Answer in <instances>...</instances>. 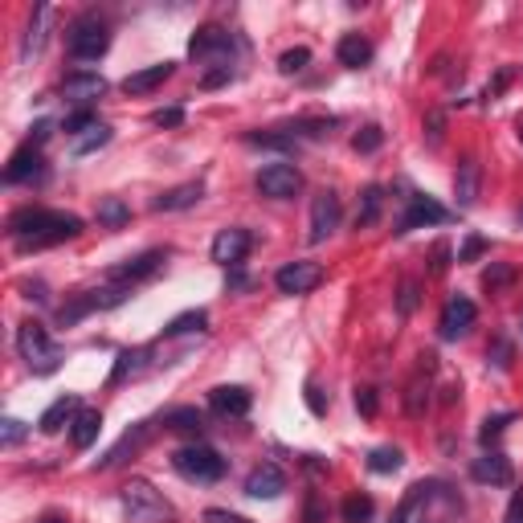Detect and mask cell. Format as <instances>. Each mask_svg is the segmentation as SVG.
I'll list each match as a JSON object with an SVG mask.
<instances>
[{
    "mask_svg": "<svg viewBox=\"0 0 523 523\" xmlns=\"http://www.w3.org/2000/svg\"><path fill=\"white\" fill-rule=\"evenodd\" d=\"M519 143H523V119H519Z\"/></svg>",
    "mask_w": 523,
    "mask_h": 523,
    "instance_id": "60",
    "label": "cell"
},
{
    "mask_svg": "<svg viewBox=\"0 0 523 523\" xmlns=\"http://www.w3.org/2000/svg\"><path fill=\"white\" fill-rule=\"evenodd\" d=\"M307 62H311V49H286L282 57H278V70L282 74H299V70H307Z\"/></svg>",
    "mask_w": 523,
    "mask_h": 523,
    "instance_id": "39",
    "label": "cell"
},
{
    "mask_svg": "<svg viewBox=\"0 0 523 523\" xmlns=\"http://www.w3.org/2000/svg\"><path fill=\"white\" fill-rule=\"evenodd\" d=\"M41 172V152L37 147H21V152L13 155V160H8V168H5V180L8 184H25V180H33Z\"/></svg>",
    "mask_w": 523,
    "mask_h": 523,
    "instance_id": "23",
    "label": "cell"
},
{
    "mask_svg": "<svg viewBox=\"0 0 523 523\" xmlns=\"http://www.w3.org/2000/svg\"><path fill=\"white\" fill-rule=\"evenodd\" d=\"M41 523H65V519H62V515H45V519H41Z\"/></svg>",
    "mask_w": 523,
    "mask_h": 523,
    "instance_id": "59",
    "label": "cell"
},
{
    "mask_svg": "<svg viewBox=\"0 0 523 523\" xmlns=\"http://www.w3.org/2000/svg\"><path fill=\"white\" fill-rule=\"evenodd\" d=\"M98 429H103V417H98V409H78V417H74V425H70L74 449H90V446H94Z\"/></svg>",
    "mask_w": 523,
    "mask_h": 523,
    "instance_id": "24",
    "label": "cell"
},
{
    "mask_svg": "<svg viewBox=\"0 0 523 523\" xmlns=\"http://www.w3.org/2000/svg\"><path fill=\"white\" fill-rule=\"evenodd\" d=\"M307 409H311V413H315V417H323V413H327V400H323V389H319V384H315V380H307Z\"/></svg>",
    "mask_w": 523,
    "mask_h": 523,
    "instance_id": "45",
    "label": "cell"
},
{
    "mask_svg": "<svg viewBox=\"0 0 523 523\" xmlns=\"http://www.w3.org/2000/svg\"><path fill=\"white\" fill-rule=\"evenodd\" d=\"M143 356H147L143 348H135V351H123V356H119V364H114V372H111V384H119V380H127V376H135L139 368H143Z\"/></svg>",
    "mask_w": 523,
    "mask_h": 523,
    "instance_id": "35",
    "label": "cell"
},
{
    "mask_svg": "<svg viewBox=\"0 0 523 523\" xmlns=\"http://www.w3.org/2000/svg\"><path fill=\"white\" fill-rule=\"evenodd\" d=\"M307 523H319V507H315V498L307 503Z\"/></svg>",
    "mask_w": 523,
    "mask_h": 523,
    "instance_id": "58",
    "label": "cell"
},
{
    "mask_svg": "<svg viewBox=\"0 0 523 523\" xmlns=\"http://www.w3.org/2000/svg\"><path fill=\"white\" fill-rule=\"evenodd\" d=\"M245 143H253V147H278V152H286V147L294 143V135H245Z\"/></svg>",
    "mask_w": 523,
    "mask_h": 523,
    "instance_id": "43",
    "label": "cell"
},
{
    "mask_svg": "<svg viewBox=\"0 0 523 523\" xmlns=\"http://www.w3.org/2000/svg\"><path fill=\"white\" fill-rule=\"evenodd\" d=\"M25 421H16V417H5V446H16V441L25 438Z\"/></svg>",
    "mask_w": 523,
    "mask_h": 523,
    "instance_id": "47",
    "label": "cell"
},
{
    "mask_svg": "<svg viewBox=\"0 0 523 523\" xmlns=\"http://www.w3.org/2000/svg\"><path fill=\"white\" fill-rule=\"evenodd\" d=\"M429 495H433V490L425 487V482L409 487V495L400 498V507H397V515H392V523H413V519H417V511H421V507L429 503Z\"/></svg>",
    "mask_w": 523,
    "mask_h": 523,
    "instance_id": "27",
    "label": "cell"
},
{
    "mask_svg": "<svg viewBox=\"0 0 523 523\" xmlns=\"http://www.w3.org/2000/svg\"><path fill=\"white\" fill-rule=\"evenodd\" d=\"M221 82H229V65H221V70H212V74H204V86H221Z\"/></svg>",
    "mask_w": 523,
    "mask_h": 523,
    "instance_id": "55",
    "label": "cell"
},
{
    "mask_svg": "<svg viewBox=\"0 0 523 523\" xmlns=\"http://www.w3.org/2000/svg\"><path fill=\"white\" fill-rule=\"evenodd\" d=\"M380 209H384V188L368 184L364 196H360V209H356V229H372L376 221H380Z\"/></svg>",
    "mask_w": 523,
    "mask_h": 523,
    "instance_id": "25",
    "label": "cell"
},
{
    "mask_svg": "<svg viewBox=\"0 0 523 523\" xmlns=\"http://www.w3.org/2000/svg\"><path fill=\"white\" fill-rule=\"evenodd\" d=\"M152 123L155 127H180V123H184V111H180V106H163V111L152 114Z\"/></svg>",
    "mask_w": 523,
    "mask_h": 523,
    "instance_id": "44",
    "label": "cell"
},
{
    "mask_svg": "<svg viewBox=\"0 0 523 523\" xmlns=\"http://www.w3.org/2000/svg\"><path fill=\"white\" fill-rule=\"evenodd\" d=\"M356 409L364 417H376V392L372 389H356Z\"/></svg>",
    "mask_w": 523,
    "mask_h": 523,
    "instance_id": "49",
    "label": "cell"
},
{
    "mask_svg": "<svg viewBox=\"0 0 523 523\" xmlns=\"http://www.w3.org/2000/svg\"><path fill=\"white\" fill-rule=\"evenodd\" d=\"M519 221H523V212H519Z\"/></svg>",
    "mask_w": 523,
    "mask_h": 523,
    "instance_id": "61",
    "label": "cell"
},
{
    "mask_svg": "<svg viewBox=\"0 0 523 523\" xmlns=\"http://www.w3.org/2000/svg\"><path fill=\"white\" fill-rule=\"evenodd\" d=\"M380 143H384V131L376 127V123L360 127V131H356V139H351V147H356V152H376Z\"/></svg>",
    "mask_w": 523,
    "mask_h": 523,
    "instance_id": "37",
    "label": "cell"
},
{
    "mask_svg": "<svg viewBox=\"0 0 523 523\" xmlns=\"http://www.w3.org/2000/svg\"><path fill=\"white\" fill-rule=\"evenodd\" d=\"M258 188L274 201H291V196L302 192V172L294 163H266L258 172Z\"/></svg>",
    "mask_w": 523,
    "mask_h": 523,
    "instance_id": "6",
    "label": "cell"
},
{
    "mask_svg": "<svg viewBox=\"0 0 523 523\" xmlns=\"http://www.w3.org/2000/svg\"><path fill=\"white\" fill-rule=\"evenodd\" d=\"M209 405H212V413H221V417H245L250 413V392H245L242 384H217V389L209 392Z\"/></svg>",
    "mask_w": 523,
    "mask_h": 523,
    "instance_id": "16",
    "label": "cell"
},
{
    "mask_svg": "<svg viewBox=\"0 0 523 523\" xmlns=\"http://www.w3.org/2000/svg\"><path fill=\"white\" fill-rule=\"evenodd\" d=\"M340 196L335 192H319L315 201H311V245H319V242H327V237L340 229Z\"/></svg>",
    "mask_w": 523,
    "mask_h": 523,
    "instance_id": "8",
    "label": "cell"
},
{
    "mask_svg": "<svg viewBox=\"0 0 523 523\" xmlns=\"http://www.w3.org/2000/svg\"><path fill=\"white\" fill-rule=\"evenodd\" d=\"M201 196H204V184H201V180H188V184H176V188H168L163 196H155L152 209L155 212H180V209H192Z\"/></svg>",
    "mask_w": 523,
    "mask_h": 523,
    "instance_id": "18",
    "label": "cell"
},
{
    "mask_svg": "<svg viewBox=\"0 0 523 523\" xmlns=\"http://www.w3.org/2000/svg\"><path fill=\"white\" fill-rule=\"evenodd\" d=\"M106 143H111V127H103V123H98L90 135H82L78 143H74V155H90V152H98V147H106Z\"/></svg>",
    "mask_w": 523,
    "mask_h": 523,
    "instance_id": "36",
    "label": "cell"
},
{
    "mask_svg": "<svg viewBox=\"0 0 523 523\" xmlns=\"http://www.w3.org/2000/svg\"><path fill=\"white\" fill-rule=\"evenodd\" d=\"M446 266H449V245L438 242L433 245V274H446Z\"/></svg>",
    "mask_w": 523,
    "mask_h": 523,
    "instance_id": "53",
    "label": "cell"
},
{
    "mask_svg": "<svg viewBox=\"0 0 523 523\" xmlns=\"http://www.w3.org/2000/svg\"><path fill=\"white\" fill-rule=\"evenodd\" d=\"M286 490V474L278 470L274 462H262L250 470V479H245V495L253 498H278Z\"/></svg>",
    "mask_w": 523,
    "mask_h": 523,
    "instance_id": "12",
    "label": "cell"
},
{
    "mask_svg": "<svg viewBox=\"0 0 523 523\" xmlns=\"http://www.w3.org/2000/svg\"><path fill=\"white\" fill-rule=\"evenodd\" d=\"M143 438H147V425H135V433H127V438H123L119 446H114L111 454H106L98 466H114V462H123V458H127V449H131V454H135V449L143 446Z\"/></svg>",
    "mask_w": 523,
    "mask_h": 523,
    "instance_id": "34",
    "label": "cell"
},
{
    "mask_svg": "<svg viewBox=\"0 0 523 523\" xmlns=\"http://www.w3.org/2000/svg\"><path fill=\"white\" fill-rule=\"evenodd\" d=\"M123 507H127L131 523H168L172 519L168 498H163L147 479H131L127 487H123Z\"/></svg>",
    "mask_w": 523,
    "mask_h": 523,
    "instance_id": "4",
    "label": "cell"
},
{
    "mask_svg": "<svg viewBox=\"0 0 523 523\" xmlns=\"http://www.w3.org/2000/svg\"><path fill=\"white\" fill-rule=\"evenodd\" d=\"M250 245H253V237H250V229H221L217 237H212V262H221V266H242L245 262V253H250Z\"/></svg>",
    "mask_w": 523,
    "mask_h": 523,
    "instance_id": "11",
    "label": "cell"
},
{
    "mask_svg": "<svg viewBox=\"0 0 523 523\" xmlns=\"http://www.w3.org/2000/svg\"><path fill=\"white\" fill-rule=\"evenodd\" d=\"M495 356V368H507L511 364V348H507V340H495V348H487V360Z\"/></svg>",
    "mask_w": 523,
    "mask_h": 523,
    "instance_id": "51",
    "label": "cell"
},
{
    "mask_svg": "<svg viewBox=\"0 0 523 523\" xmlns=\"http://www.w3.org/2000/svg\"><path fill=\"white\" fill-rule=\"evenodd\" d=\"M470 474H474V482H490V487H507V482H511V462H507L503 454H482V458H474Z\"/></svg>",
    "mask_w": 523,
    "mask_h": 523,
    "instance_id": "20",
    "label": "cell"
},
{
    "mask_svg": "<svg viewBox=\"0 0 523 523\" xmlns=\"http://www.w3.org/2000/svg\"><path fill=\"white\" fill-rule=\"evenodd\" d=\"M217 49H229V33L212 29V25L188 41V54H192V57H209V54H217Z\"/></svg>",
    "mask_w": 523,
    "mask_h": 523,
    "instance_id": "28",
    "label": "cell"
},
{
    "mask_svg": "<svg viewBox=\"0 0 523 523\" xmlns=\"http://www.w3.org/2000/svg\"><path fill=\"white\" fill-rule=\"evenodd\" d=\"M319 282H323V266L319 262H286L274 274V286L282 294H311Z\"/></svg>",
    "mask_w": 523,
    "mask_h": 523,
    "instance_id": "7",
    "label": "cell"
},
{
    "mask_svg": "<svg viewBox=\"0 0 523 523\" xmlns=\"http://www.w3.org/2000/svg\"><path fill=\"white\" fill-rule=\"evenodd\" d=\"M172 70H176L172 62H160V65H147V70H135V74H127V78H123V90H127V94H152L155 86H163V82L172 78Z\"/></svg>",
    "mask_w": 523,
    "mask_h": 523,
    "instance_id": "19",
    "label": "cell"
},
{
    "mask_svg": "<svg viewBox=\"0 0 523 523\" xmlns=\"http://www.w3.org/2000/svg\"><path fill=\"white\" fill-rule=\"evenodd\" d=\"M229 286H237V291H242V286H250V278H245V274H229Z\"/></svg>",
    "mask_w": 523,
    "mask_h": 523,
    "instance_id": "57",
    "label": "cell"
},
{
    "mask_svg": "<svg viewBox=\"0 0 523 523\" xmlns=\"http://www.w3.org/2000/svg\"><path fill=\"white\" fill-rule=\"evenodd\" d=\"M82 233V217L74 212H57V209H16L8 217V237L21 250H41V245H57L65 237Z\"/></svg>",
    "mask_w": 523,
    "mask_h": 523,
    "instance_id": "1",
    "label": "cell"
},
{
    "mask_svg": "<svg viewBox=\"0 0 523 523\" xmlns=\"http://www.w3.org/2000/svg\"><path fill=\"white\" fill-rule=\"evenodd\" d=\"M45 21H49V8L37 5L29 16V33H25V41H21V57H33L41 45H45Z\"/></svg>",
    "mask_w": 523,
    "mask_h": 523,
    "instance_id": "26",
    "label": "cell"
},
{
    "mask_svg": "<svg viewBox=\"0 0 523 523\" xmlns=\"http://www.w3.org/2000/svg\"><path fill=\"white\" fill-rule=\"evenodd\" d=\"M515 278L519 274H515L511 262H490V266L482 270V286H487L490 294H503L507 286H515Z\"/></svg>",
    "mask_w": 523,
    "mask_h": 523,
    "instance_id": "29",
    "label": "cell"
},
{
    "mask_svg": "<svg viewBox=\"0 0 523 523\" xmlns=\"http://www.w3.org/2000/svg\"><path fill=\"white\" fill-rule=\"evenodd\" d=\"M172 470L184 474L188 482H217L225 474V458L212 446H180L172 454Z\"/></svg>",
    "mask_w": 523,
    "mask_h": 523,
    "instance_id": "5",
    "label": "cell"
},
{
    "mask_svg": "<svg viewBox=\"0 0 523 523\" xmlns=\"http://www.w3.org/2000/svg\"><path fill=\"white\" fill-rule=\"evenodd\" d=\"M417 299H421V286H417L413 278H405V282H400V294H397V311H400V315H413Z\"/></svg>",
    "mask_w": 523,
    "mask_h": 523,
    "instance_id": "40",
    "label": "cell"
},
{
    "mask_svg": "<svg viewBox=\"0 0 523 523\" xmlns=\"http://www.w3.org/2000/svg\"><path fill=\"white\" fill-rule=\"evenodd\" d=\"M204 523H250L245 515H233V511H221V507H209L204 511Z\"/></svg>",
    "mask_w": 523,
    "mask_h": 523,
    "instance_id": "48",
    "label": "cell"
},
{
    "mask_svg": "<svg viewBox=\"0 0 523 523\" xmlns=\"http://www.w3.org/2000/svg\"><path fill=\"white\" fill-rule=\"evenodd\" d=\"M372 515H376V503L368 495L343 498V523H372Z\"/></svg>",
    "mask_w": 523,
    "mask_h": 523,
    "instance_id": "32",
    "label": "cell"
},
{
    "mask_svg": "<svg viewBox=\"0 0 523 523\" xmlns=\"http://www.w3.org/2000/svg\"><path fill=\"white\" fill-rule=\"evenodd\" d=\"M127 217H131L127 204L114 201V196H111V201H103V209H98V221H106V225H123Z\"/></svg>",
    "mask_w": 523,
    "mask_h": 523,
    "instance_id": "41",
    "label": "cell"
},
{
    "mask_svg": "<svg viewBox=\"0 0 523 523\" xmlns=\"http://www.w3.org/2000/svg\"><path fill=\"white\" fill-rule=\"evenodd\" d=\"M425 127H429V143H441V127H446V114H441V111H429Z\"/></svg>",
    "mask_w": 523,
    "mask_h": 523,
    "instance_id": "52",
    "label": "cell"
},
{
    "mask_svg": "<svg viewBox=\"0 0 523 523\" xmlns=\"http://www.w3.org/2000/svg\"><path fill=\"white\" fill-rule=\"evenodd\" d=\"M74 417H78V397H70V392H65V397H57L54 405L41 413L37 425H41V433H57L62 425H74Z\"/></svg>",
    "mask_w": 523,
    "mask_h": 523,
    "instance_id": "22",
    "label": "cell"
},
{
    "mask_svg": "<svg viewBox=\"0 0 523 523\" xmlns=\"http://www.w3.org/2000/svg\"><path fill=\"white\" fill-rule=\"evenodd\" d=\"M479 188H482V163L474 155H466L454 172V196H458V209H470L479 201Z\"/></svg>",
    "mask_w": 523,
    "mask_h": 523,
    "instance_id": "13",
    "label": "cell"
},
{
    "mask_svg": "<svg viewBox=\"0 0 523 523\" xmlns=\"http://www.w3.org/2000/svg\"><path fill=\"white\" fill-rule=\"evenodd\" d=\"M163 425H168V429H180V433H201L204 417L196 413V409L180 405V409H168V413H163Z\"/></svg>",
    "mask_w": 523,
    "mask_h": 523,
    "instance_id": "30",
    "label": "cell"
},
{
    "mask_svg": "<svg viewBox=\"0 0 523 523\" xmlns=\"http://www.w3.org/2000/svg\"><path fill=\"white\" fill-rule=\"evenodd\" d=\"M446 221H449V212L441 209L438 201H429V196H409V209L400 212L397 233H413V229H421V225H446Z\"/></svg>",
    "mask_w": 523,
    "mask_h": 523,
    "instance_id": "10",
    "label": "cell"
},
{
    "mask_svg": "<svg viewBox=\"0 0 523 523\" xmlns=\"http://www.w3.org/2000/svg\"><path fill=\"white\" fill-rule=\"evenodd\" d=\"M474 315H479V311H474V302L466 299V294H454V299L441 307L438 335H441V340H462V335L474 327Z\"/></svg>",
    "mask_w": 523,
    "mask_h": 523,
    "instance_id": "9",
    "label": "cell"
},
{
    "mask_svg": "<svg viewBox=\"0 0 523 523\" xmlns=\"http://www.w3.org/2000/svg\"><path fill=\"white\" fill-rule=\"evenodd\" d=\"M503 523H523V487L511 495V503H507V515H503Z\"/></svg>",
    "mask_w": 523,
    "mask_h": 523,
    "instance_id": "50",
    "label": "cell"
},
{
    "mask_svg": "<svg viewBox=\"0 0 523 523\" xmlns=\"http://www.w3.org/2000/svg\"><path fill=\"white\" fill-rule=\"evenodd\" d=\"M507 82H511V70H498V78H495V82H490V86H487V94H490V98H495V94H498V90H503V86H507Z\"/></svg>",
    "mask_w": 523,
    "mask_h": 523,
    "instance_id": "56",
    "label": "cell"
},
{
    "mask_svg": "<svg viewBox=\"0 0 523 523\" xmlns=\"http://www.w3.org/2000/svg\"><path fill=\"white\" fill-rule=\"evenodd\" d=\"M487 253V242L482 237H466V245L458 250V262H474V258H482Z\"/></svg>",
    "mask_w": 523,
    "mask_h": 523,
    "instance_id": "46",
    "label": "cell"
},
{
    "mask_svg": "<svg viewBox=\"0 0 523 523\" xmlns=\"http://www.w3.org/2000/svg\"><path fill=\"white\" fill-rule=\"evenodd\" d=\"M21 291H25V299H37V302H45V299H49L45 286H41V282H25Z\"/></svg>",
    "mask_w": 523,
    "mask_h": 523,
    "instance_id": "54",
    "label": "cell"
},
{
    "mask_svg": "<svg viewBox=\"0 0 523 523\" xmlns=\"http://www.w3.org/2000/svg\"><path fill=\"white\" fill-rule=\"evenodd\" d=\"M335 57H340V65H348V70H360V65L372 62V41L360 37V33H343L340 45H335Z\"/></svg>",
    "mask_w": 523,
    "mask_h": 523,
    "instance_id": "21",
    "label": "cell"
},
{
    "mask_svg": "<svg viewBox=\"0 0 523 523\" xmlns=\"http://www.w3.org/2000/svg\"><path fill=\"white\" fill-rule=\"evenodd\" d=\"M209 327V315L204 311H184V315H176L168 327H163V335H184V331H204Z\"/></svg>",
    "mask_w": 523,
    "mask_h": 523,
    "instance_id": "33",
    "label": "cell"
},
{
    "mask_svg": "<svg viewBox=\"0 0 523 523\" xmlns=\"http://www.w3.org/2000/svg\"><path fill=\"white\" fill-rule=\"evenodd\" d=\"M106 45H111V25L98 13L78 16L70 25V33H65V49H70L74 62H98L106 54Z\"/></svg>",
    "mask_w": 523,
    "mask_h": 523,
    "instance_id": "2",
    "label": "cell"
},
{
    "mask_svg": "<svg viewBox=\"0 0 523 523\" xmlns=\"http://www.w3.org/2000/svg\"><path fill=\"white\" fill-rule=\"evenodd\" d=\"M400 462H405V454H400L397 446H380L368 454V470L372 474H392V470H400Z\"/></svg>",
    "mask_w": 523,
    "mask_h": 523,
    "instance_id": "31",
    "label": "cell"
},
{
    "mask_svg": "<svg viewBox=\"0 0 523 523\" xmlns=\"http://www.w3.org/2000/svg\"><path fill=\"white\" fill-rule=\"evenodd\" d=\"M16 348H21V360L33 368V372L49 376L57 364H62V348H57L54 340H49V331L41 323H21L16 327Z\"/></svg>",
    "mask_w": 523,
    "mask_h": 523,
    "instance_id": "3",
    "label": "cell"
},
{
    "mask_svg": "<svg viewBox=\"0 0 523 523\" xmlns=\"http://www.w3.org/2000/svg\"><path fill=\"white\" fill-rule=\"evenodd\" d=\"M94 127H98V123H94V111H90V106L65 114V135H82V131H94Z\"/></svg>",
    "mask_w": 523,
    "mask_h": 523,
    "instance_id": "38",
    "label": "cell"
},
{
    "mask_svg": "<svg viewBox=\"0 0 523 523\" xmlns=\"http://www.w3.org/2000/svg\"><path fill=\"white\" fill-rule=\"evenodd\" d=\"M160 266H163V250H147V253H139V258H131L127 266L111 270V278L119 286H135V282H143V278L160 274Z\"/></svg>",
    "mask_w": 523,
    "mask_h": 523,
    "instance_id": "14",
    "label": "cell"
},
{
    "mask_svg": "<svg viewBox=\"0 0 523 523\" xmlns=\"http://www.w3.org/2000/svg\"><path fill=\"white\" fill-rule=\"evenodd\" d=\"M511 421V413H503V417H487V421H482V429H479V441L482 446H490V441L498 438V433H503V425Z\"/></svg>",
    "mask_w": 523,
    "mask_h": 523,
    "instance_id": "42",
    "label": "cell"
},
{
    "mask_svg": "<svg viewBox=\"0 0 523 523\" xmlns=\"http://www.w3.org/2000/svg\"><path fill=\"white\" fill-rule=\"evenodd\" d=\"M429 376H433V356L425 351L421 364H417L413 380H409V392H405V413L409 417H421L425 405H429Z\"/></svg>",
    "mask_w": 523,
    "mask_h": 523,
    "instance_id": "15",
    "label": "cell"
},
{
    "mask_svg": "<svg viewBox=\"0 0 523 523\" xmlns=\"http://www.w3.org/2000/svg\"><path fill=\"white\" fill-rule=\"evenodd\" d=\"M62 94L70 98V103H94V98H103V94H106V82L98 78V74L74 70V74H65Z\"/></svg>",
    "mask_w": 523,
    "mask_h": 523,
    "instance_id": "17",
    "label": "cell"
}]
</instances>
